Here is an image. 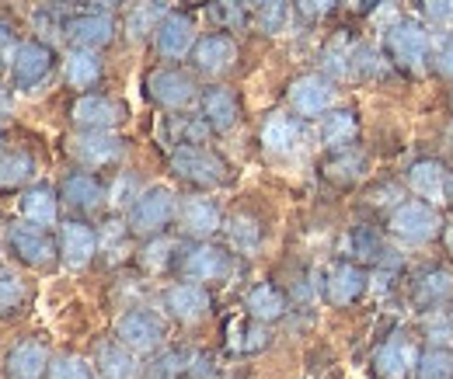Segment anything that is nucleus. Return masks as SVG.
<instances>
[{"label": "nucleus", "mask_w": 453, "mask_h": 379, "mask_svg": "<svg viewBox=\"0 0 453 379\" xmlns=\"http://www.w3.org/2000/svg\"><path fill=\"white\" fill-rule=\"evenodd\" d=\"M171 171L196 185V188H220L230 181V167L220 154H213L210 147L196 143V147H174L171 150Z\"/></svg>", "instance_id": "1"}, {"label": "nucleus", "mask_w": 453, "mask_h": 379, "mask_svg": "<svg viewBox=\"0 0 453 379\" xmlns=\"http://www.w3.org/2000/svg\"><path fill=\"white\" fill-rule=\"evenodd\" d=\"M384 49H388L395 66L408 70V73H422L426 63H429V56H433V39H429V32H426L418 21L401 18V21H395V25L388 28Z\"/></svg>", "instance_id": "2"}, {"label": "nucleus", "mask_w": 453, "mask_h": 379, "mask_svg": "<svg viewBox=\"0 0 453 379\" xmlns=\"http://www.w3.org/2000/svg\"><path fill=\"white\" fill-rule=\"evenodd\" d=\"M178 216V199L174 192L165 188V185H154V188H143L136 195V202L129 206V230L136 237H157L171 219Z\"/></svg>", "instance_id": "3"}, {"label": "nucleus", "mask_w": 453, "mask_h": 379, "mask_svg": "<svg viewBox=\"0 0 453 379\" xmlns=\"http://www.w3.org/2000/svg\"><path fill=\"white\" fill-rule=\"evenodd\" d=\"M440 213L436 206L422 202V199H408V202H397L391 219H388V230L395 233L397 240L404 244H429L436 233H440Z\"/></svg>", "instance_id": "4"}, {"label": "nucleus", "mask_w": 453, "mask_h": 379, "mask_svg": "<svg viewBox=\"0 0 453 379\" xmlns=\"http://www.w3.org/2000/svg\"><path fill=\"white\" fill-rule=\"evenodd\" d=\"M70 157L84 167H109V163H119L122 154H126V143L115 129H81L70 136L66 143Z\"/></svg>", "instance_id": "5"}, {"label": "nucleus", "mask_w": 453, "mask_h": 379, "mask_svg": "<svg viewBox=\"0 0 453 379\" xmlns=\"http://www.w3.org/2000/svg\"><path fill=\"white\" fill-rule=\"evenodd\" d=\"M147 98L154 105H161V109L181 111L199 98V91H196V80L185 70H178V66H157V70L147 73Z\"/></svg>", "instance_id": "6"}, {"label": "nucleus", "mask_w": 453, "mask_h": 379, "mask_svg": "<svg viewBox=\"0 0 453 379\" xmlns=\"http://www.w3.org/2000/svg\"><path fill=\"white\" fill-rule=\"evenodd\" d=\"M115 341H122L136 355H150L165 345V324L150 310H126L115 321Z\"/></svg>", "instance_id": "7"}, {"label": "nucleus", "mask_w": 453, "mask_h": 379, "mask_svg": "<svg viewBox=\"0 0 453 379\" xmlns=\"http://www.w3.org/2000/svg\"><path fill=\"white\" fill-rule=\"evenodd\" d=\"M7 247L14 251L18 262H25L32 269H50L59 254V244L35 223H14L7 230Z\"/></svg>", "instance_id": "8"}, {"label": "nucleus", "mask_w": 453, "mask_h": 379, "mask_svg": "<svg viewBox=\"0 0 453 379\" xmlns=\"http://www.w3.org/2000/svg\"><path fill=\"white\" fill-rule=\"evenodd\" d=\"M53 63L57 59H53V49L46 42H39V39L21 42L14 59H11V84L18 91H35V87H42L50 80Z\"/></svg>", "instance_id": "9"}, {"label": "nucleus", "mask_w": 453, "mask_h": 379, "mask_svg": "<svg viewBox=\"0 0 453 379\" xmlns=\"http://www.w3.org/2000/svg\"><path fill=\"white\" fill-rule=\"evenodd\" d=\"M335 105V84L325 73H303L289 84V109L300 118H321Z\"/></svg>", "instance_id": "10"}, {"label": "nucleus", "mask_w": 453, "mask_h": 379, "mask_svg": "<svg viewBox=\"0 0 453 379\" xmlns=\"http://www.w3.org/2000/svg\"><path fill=\"white\" fill-rule=\"evenodd\" d=\"M161 303H165L168 317H174L178 324H199V321L210 314L213 296H210V289H206L203 282L185 278V282H174V285L165 289Z\"/></svg>", "instance_id": "11"}, {"label": "nucleus", "mask_w": 453, "mask_h": 379, "mask_svg": "<svg viewBox=\"0 0 453 379\" xmlns=\"http://www.w3.org/2000/svg\"><path fill=\"white\" fill-rule=\"evenodd\" d=\"M196 42H199L196 21L181 11H168L154 28V49L161 59H185L196 49Z\"/></svg>", "instance_id": "12"}, {"label": "nucleus", "mask_w": 453, "mask_h": 379, "mask_svg": "<svg viewBox=\"0 0 453 379\" xmlns=\"http://www.w3.org/2000/svg\"><path fill=\"white\" fill-rule=\"evenodd\" d=\"M408 188H411L415 199H422V202L440 209L453 195V178L440 161L426 157V161H415L408 167Z\"/></svg>", "instance_id": "13"}, {"label": "nucleus", "mask_w": 453, "mask_h": 379, "mask_svg": "<svg viewBox=\"0 0 453 379\" xmlns=\"http://www.w3.org/2000/svg\"><path fill=\"white\" fill-rule=\"evenodd\" d=\"M366 285H370V275H366V269L359 262H339V265H332L328 275H325V296H328L332 307H352V303H359L363 292H366Z\"/></svg>", "instance_id": "14"}, {"label": "nucleus", "mask_w": 453, "mask_h": 379, "mask_svg": "<svg viewBox=\"0 0 453 379\" xmlns=\"http://www.w3.org/2000/svg\"><path fill=\"white\" fill-rule=\"evenodd\" d=\"M50 366H53V355H50V348H46L42 341H35V337L18 341V345L7 352V359H4L7 379H46L50 376Z\"/></svg>", "instance_id": "15"}, {"label": "nucleus", "mask_w": 453, "mask_h": 379, "mask_svg": "<svg viewBox=\"0 0 453 379\" xmlns=\"http://www.w3.org/2000/svg\"><path fill=\"white\" fill-rule=\"evenodd\" d=\"M178 226L196 237V240H210L220 226H224V213L213 199L206 195H192V199H181L178 202Z\"/></svg>", "instance_id": "16"}, {"label": "nucleus", "mask_w": 453, "mask_h": 379, "mask_svg": "<svg viewBox=\"0 0 453 379\" xmlns=\"http://www.w3.org/2000/svg\"><path fill=\"white\" fill-rule=\"evenodd\" d=\"M66 39L73 46H84V49H105L115 39V18L109 11H84L77 18L66 21Z\"/></svg>", "instance_id": "17"}, {"label": "nucleus", "mask_w": 453, "mask_h": 379, "mask_svg": "<svg viewBox=\"0 0 453 379\" xmlns=\"http://www.w3.org/2000/svg\"><path fill=\"white\" fill-rule=\"evenodd\" d=\"M98 254V233L81 223V219H66L59 226V258L66 269H84L91 265V258Z\"/></svg>", "instance_id": "18"}, {"label": "nucleus", "mask_w": 453, "mask_h": 379, "mask_svg": "<svg viewBox=\"0 0 453 379\" xmlns=\"http://www.w3.org/2000/svg\"><path fill=\"white\" fill-rule=\"evenodd\" d=\"M181 275L192 282H220L230 275V254L217 244L199 240L192 251H185L181 258Z\"/></svg>", "instance_id": "19"}, {"label": "nucleus", "mask_w": 453, "mask_h": 379, "mask_svg": "<svg viewBox=\"0 0 453 379\" xmlns=\"http://www.w3.org/2000/svg\"><path fill=\"white\" fill-rule=\"evenodd\" d=\"M192 63L203 77H224L226 70H234V63H237V42L224 32H213V35L196 42Z\"/></svg>", "instance_id": "20"}, {"label": "nucleus", "mask_w": 453, "mask_h": 379, "mask_svg": "<svg viewBox=\"0 0 453 379\" xmlns=\"http://www.w3.org/2000/svg\"><path fill=\"white\" fill-rule=\"evenodd\" d=\"M415 362H418V352H415L411 337H404V334L388 337V341L377 348V355H373V369L384 379H404L415 369Z\"/></svg>", "instance_id": "21"}, {"label": "nucleus", "mask_w": 453, "mask_h": 379, "mask_svg": "<svg viewBox=\"0 0 453 379\" xmlns=\"http://www.w3.org/2000/svg\"><path fill=\"white\" fill-rule=\"evenodd\" d=\"M70 118H73L81 129H115L119 118H122V109L115 105L112 98H105V95H91V91H84V95L73 102Z\"/></svg>", "instance_id": "22"}, {"label": "nucleus", "mask_w": 453, "mask_h": 379, "mask_svg": "<svg viewBox=\"0 0 453 379\" xmlns=\"http://www.w3.org/2000/svg\"><path fill=\"white\" fill-rule=\"evenodd\" d=\"M199 111H203V118L213 133H226L241 118V102L230 87H210V91L199 95Z\"/></svg>", "instance_id": "23"}, {"label": "nucleus", "mask_w": 453, "mask_h": 379, "mask_svg": "<svg viewBox=\"0 0 453 379\" xmlns=\"http://www.w3.org/2000/svg\"><path fill=\"white\" fill-rule=\"evenodd\" d=\"M95 373L98 379H140L136 352H129L122 341H102L95 348Z\"/></svg>", "instance_id": "24"}, {"label": "nucleus", "mask_w": 453, "mask_h": 379, "mask_svg": "<svg viewBox=\"0 0 453 379\" xmlns=\"http://www.w3.org/2000/svg\"><path fill=\"white\" fill-rule=\"evenodd\" d=\"M63 77L73 91H91L98 80H102V56L98 49H84V46H73L66 59H63Z\"/></svg>", "instance_id": "25"}, {"label": "nucleus", "mask_w": 453, "mask_h": 379, "mask_svg": "<svg viewBox=\"0 0 453 379\" xmlns=\"http://www.w3.org/2000/svg\"><path fill=\"white\" fill-rule=\"evenodd\" d=\"M59 199H63L70 209H77V213H91V209H98V206H102L105 188L98 185V178H95V174L77 171V174L63 178V185H59Z\"/></svg>", "instance_id": "26"}, {"label": "nucleus", "mask_w": 453, "mask_h": 379, "mask_svg": "<svg viewBox=\"0 0 453 379\" xmlns=\"http://www.w3.org/2000/svg\"><path fill=\"white\" fill-rule=\"evenodd\" d=\"M262 147L273 157H289L300 147V122L293 115H283V111L269 115L262 125Z\"/></svg>", "instance_id": "27"}, {"label": "nucleus", "mask_w": 453, "mask_h": 379, "mask_svg": "<svg viewBox=\"0 0 453 379\" xmlns=\"http://www.w3.org/2000/svg\"><path fill=\"white\" fill-rule=\"evenodd\" d=\"M244 310H248V317H255V321H262V324L280 321V317L286 314L283 289L273 285V282H258V285H251L248 296H244Z\"/></svg>", "instance_id": "28"}, {"label": "nucleus", "mask_w": 453, "mask_h": 379, "mask_svg": "<svg viewBox=\"0 0 453 379\" xmlns=\"http://www.w3.org/2000/svg\"><path fill=\"white\" fill-rule=\"evenodd\" d=\"M356 136H359V118H356V111L349 109H332L328 115H321V143H325V150H345V147H352L356 143Z\"/></svg>", "instance_id": "29"}, {"label": "nucleus", "mask_w": 453, "mask_h": 379, "mask_svg": "<svg viewBox=\"0 0 453 379\" xmlns=\"http://www.w3.org/2000/svg\"><path fill=\"white\" fill-rule=\"evenodd\" d=\"M21 216H25V223H35V226H42V230L57 226V219H59L57 192H53V188H46V185L28 188V192L21 195Z\"/></svg>", "instance_id": "30"}, {"label": "nucleus", "mask_w": 453, "mask_h": 379, "mask_svg": "<svg viewBox=\"0 0 453 379\" xmlns=\"http://www.w3.org/2000/svg\"><path fill=\"white\" fill-rule=\"evenodd\" d=\"M345 251L359 265H380L391 254L388 244H384V237H380V230H373V226H352L349 237H345Z\"/></svg>", "instance_id": "31"}, {"label": "nucleus", "mask_w": 453, "mask_h": 379, "mask_svg": "<svg viewBox=\"0 0 453 379\" xmlns=\"http://www.w3.org/2000/svg\"><path fill=\"white\" fill-rule=\"evenodd\" d=\"M415 296L422 307H443L447 299L453 296V275L443 269H433V271H422L418 282H415Z\"/></svg>", "instance_id": "32"}, {"label": "nucleus", "mask_w": 453, "mask_h": 379, "mask_svg": "<svg viewBox=\"0 0 453 379\" xmlns=\"http://www.w3.org/2000/svg\"><path fill=\"white\" fill-rule=\"evenodd\" d=\"M226 237H230V247L241 254H255L262 247V226L248 213H234L226 219Z\"/></svg>", "instance_id": "33"}, {"label": "nucleus", "mask_w": 453, "mask_h": 379, "mask_svg": "<svg viewBox=\"0 0 453 379\" xmlns=\"http://www.w3.org/2000/svg\"><path fill=\"white\" fill-rule=\"evenodd\" d=\"M35 174V161L25 150H0V188H21Z\"/></svg>", "instance_id": "34"}, {"label": "nucleus", "mask_w": 453, "mask_h": 379, "mask_svg": "<svg viewBox=\"0 0 453 379\" xmlns=\"http://www.w3.org/2000/svg\"><path fill=\"white\" fill-rule=\"evenodd\" d=\"M213 129L206 125L203 115H171L168 118V136L174 147H196L210 136Z\"/></svg>", "instance_id": "35"}, {"label": "nucleus", "mask_w": 453, "mask_h": 379, "mask_svg": "<svg viewBox=\"0 0 453 379\" xmlns=\"http://www.w3.org/2000/svg\"><path fill=\"white\" fill-rule=\"evenodd\" d=\"M206 14L220 32H241L248 25V0H206Z\"/></svg>", "instance_id": "36"}, {"label": "nucleus", "mask_w": 453, "mask_h": 379, "mask_svg": "<svg viewBox=\"0 0 453 379\" xmlns=\"http://www.w3.org/2000/svg\"><path fill=\"white\" fill-rule=\"evenodd\" d=\"M415 379H453V352L450 348H429L418 352V362L411 369Z\"/></svg>", "instance_id": "37"}, {"label": "nucleus", "mask_w": 453, "mask_h": 379, "mask_svg": "<svg viewBox=\"0 0 453 379\" xmlns=\"http://www.w3.org/2000/svg\"><path fill=\"white\" fill-rule=\"evenodd\" d=\"M165 14H168V0H147V4H136L133 14H129V21H126V28H129L133 39H143V35H150V32L157 28V21H161Z\"/></svg>", "instance_id": "38"}, {"label": "nucleus", "mask_w": 453, "mask_h": 379, "mask_svg": "<svg viewBox=\"0 0 453 379\" xmlns=\"http://www.w3.org/2000/svg\"><path fill=\"white\" fill-rule=\"evenodd\" d=\"M289 11H293L289 0H262V4L255 7V25H258V32L280 35L286 25H289Z\"/></svg>", "instance_id": "39"}, {"label": "nucleus", "mask_w": 453, "mask_h": 379, "mask_svg": "<svg viewBox=\"0 0 453 379\" xmlns=\"http://www.w3.org/2000/svg\"><path fill=\"white\" fill-rule=\"evenodd\" d=\"M25 299H28L25 282H21L11 269H4V265H0V317L18 314V310L25 307Z\"/></svg>", "instance_id": "40"}, {"label": "nucleus", "mask_w": 453, "mask_h": 379, "mask_svg": "<svg viewBox=\"0 0 453 379\" xmlns=\"http://www.w3.org/2000/svg\"><path fill=\"white\" fill-rule=\"evenodd\" d=\"M265 345H269V334H265L262 321L251 317V324L230 327V348H237V352H262Z\"/></svg>", "instance_id": "41"}, {"label": "nucleus", "mask_w": 453, "mask_h": 379, "mask_svg": "<svg viewBox=\"0 0 453 379\" xmlns=\"http://www.w3.org/2000/svg\"><path fill=\"white\" fill-rule=\"evenodd\" d=\"M422 330L433 341V348H453V314H447L443 307L429 310V317L422 321Z\"/></svg>", "instance_id": "42"}, {"label": "nucleus", "mask_w": 453, "mask_h": 379, "mask_svg": "<svg viewBox=\"0 0 453 379\" xmlns=\"http://www.w3.org/2000/svg\"><path fill=\"white\" fill-rule=\"evenodd\" d=\"M325 174L335 178V181H356V178L363 174V154H352V147L335 150V157L328 161Z\"/></svg>", "instance_id": "43"}, {"label": "nucleus", "mask_w": 453, "mask_h": 379, "mask_svg": "<svg viewBox=\"0 0 453 379\" xmlns=\"http://www.w3.org/2000/svg\"><path fill=\"white\" fill-rule=\"evenodd\" d=\"M50 379H98V373L81 355H57L50 366Z\"/></svg>", "instance_id": "44"}, {"label": "nucleus", "mask_w": 453, "mask_h": 379, "mask_svg": "<svg viewBox=\"0 0 453 379\" xmlns=\"http://www.w3.org/2000/svg\"><path fill=\"white\" fill-rule=\"evenodd\" d=\"M418 7H422V18L429 28H436L443 35L453 32V0H418Z\"/></svg>", "instance_id": "45"}, {"label": "nucleus", "mask_w": 453, "mask_h": 379, "mask_svg": "<svg viewBox=\"0 0 453 379\" xmlns=\"http://www.w3.org/2000/svg\"><path fill=\"white\" fill-rule=\"evenodd\" d=\"M185 362H188V355H181V352H168V355H161V359L154 362L150 379H178V373H185Z\"/></svg>", "instance_id": "46"}, {"label": "nucleus", "mask_w": 453, "mask_h": 379, "mask_svg": "<svg viewBox=\"0 0 453 379\" xmlns=\"http://www.w3.org/2000/svg\"><path fill=\"white\" fill-rule=\"evenodd\" d=\"M171 251H174L171 240H150V244L143 247V265H147V269H165L171 262Z\"/></svg>", "instance_id": "47"}, {"label": "nucleus", "mask_w": 453, "mask_h": 379, "mask_svg": "<svg viewBox=\"0 0 453 379\" xmlns=\"http://www.w3.org/2000/svg\"><path fill=\"white\" fill-rule=\"evenodd\" d=\"M433 66H436L443 77H453V32H447V35L436 42V49H433Z\"/></svg>", "instance_id": "48"}, {"label": "nucleus", "mask_w": 453, "mask_h": 379, "mask_svg": "<svg viewBox=\"0 0 453 379\" xmlns=\"http://www.w3.org/2000/svg\"><path fill=\"white\" fill-rule=\"evenodd\" d=\"M18 46H21V42H14V28L0 18V66H11V59H14V53H18Z\"/></svg>", "instance_id": "49"}, {"label": "nucleus", "mask_w": 453, "mask_h": 379, "mask_svg": "<svg viewBox=\"0 0 453 379\" xmlns=\"http://www.w3.org/2000/svg\"><path fill=\"white\" fill-rule=\"evenodd\" d=\"M136 195H140V192H136V181H133V178H119V181H115V188H112L115 206H133Z\"/></svg>", "instance_id": "50"}, {"label": "nucleus", "mask_w": 453, "mask_h": 379, "mask_svg": "<svg viewBox=\"0 0 453 379\" xmlns=\"http://www.w3.org/2000/svg\"><path fill=\"white\" fill-rule=\"evenodd\" d=\"M296 7H300L307 18H321V14H328V11L335 7V0H296Z\"/></svg>", "instance_id": "51"}, {"label": "nucleus", "mask_w": 453, "mask_h": 379, "mask_svg": "<svg viewBox=\"0 0 453 379\" xmlns=\"http://www.w3.org/2000/svg\"><path fill=\"white\" fill-rule=\"evenodd\" d=\"M11 111H14V102H11V95L0 87V122H7V118H11Z\"/></svg>", "instance_id": "52"}, {"label": "nucleus", "mask_w": 453, "mask_h": 379, "mask_svg": "<svg viewBox=\"0 0 453 379\" xmlns=\"http://www.w3.org/2000/svg\"><path fill=\"white\" fill-rule=\"evenodd\" d=\"M443 244H447V251L453 254V223H447V230H443Z\"/></svg>", "instance_id": "53"}, {"label": "nucleus", "mask_w": 453, "mask_h": 379, "mask_svg": "<svg viewBox=\"0 0 453 379\" xmlns=\"http://www.w3.org/2000/svg\"><path fill=\"white\" fill-rule=\"evenodd\" d=\"M447 140H450V154H453V125L447 129Z\"/></svg>", "instance_id": "54"}, {"label": "nucleus", "mask_w": 453, "mask_h": 379, "mask_svg": "<svg viewBox=\"0 0 453 379\" xmlns=\"http://www.w3.org/2000/svg\"><path fill=\"white\" fill-rule=\"evenodd\" d=\"M102 4H105V7H115V4H122V0H102Z\"/></svg>", "instance_id": "55"}, {"label": "nucleus", "mask_w": 453, "mask_h": 379, "mask_svg": "<svg viewBox=\"0 0 453 379\" xmlns=\"http://www.w3.org/2000/svg\"><path fill=\"white\" fill-rule=\"evenodd\" d=\"M248 4H255V7H258V4H262V0H248Z\"/></svg>", "instance_id": "56"}, {"label": "nucleus", "mask_w": 453, "mask_h": 379, "mask_svg": "<svg viewBox=\"0 0 453 379\" xmlns=\"http://www.w3.org/2000/svg\"><path fill=\"white\" fill-rule=\"evenodd\" d=\"M0 143H4V133H0Z\"/></svg>", "instance_id": "57"}, {"label": "nucleus", "mask_w": 453, "mask_h": 379, "mask_svg": "<svg viewBox=\"0 0 453 379\" xmlns=\"http://www.w3.org/2000/svg\"><path fill=\"white\" fill-rule=\"evenodd\" d=\"M140 4H147V0H140Z\"/></svg>", "instance_id": "58"}]
</instances>
